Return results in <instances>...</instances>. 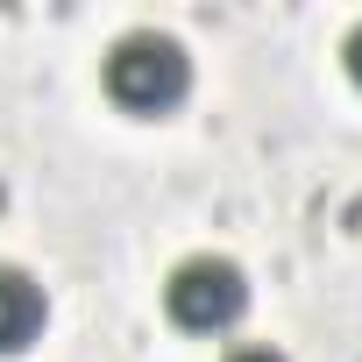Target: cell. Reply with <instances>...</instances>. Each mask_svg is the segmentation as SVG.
Masks as SVG:
<instances>
[{
  "mask_svg": "<svg viewBox=\"0 0 362 362\" xmlns=\"http://www.w3.org/2000/svg\"><path fill=\"white\" fill-rule=\"evenodd\" d=\"M100 78H107L114 107H128V114H170L177 100L192 93V50L177 43L170 29H149L142 22V29H121L107 43Z\"/></svg>",
  "mask_w": 362,
  "mask_h": 362,
  "instance_id": "1",
  "label": "cell"
},
{
  "mask_svg": "<svg viewBox=\"0 0 362 362\" xmlns=\"http://www.w3.org/2000/svg\"><path fill=\"white\" fill-rule=\"evenodd\" d=\"M221 362H291V355H284L277 341H235V348H228Z\"/></svg>",
  "mask_w": 362,
  "mask_h": 362,
  "instance_id": "4",
  "label": "cell"
},
{
  "mask_svg": "<svg viewBox=\"0 0 362 362\" xmlns=\"http://www.w3.org/2000/svg\"><path fill=\"white\" fill-rule=\"evenodd\" d=\"M341 64H348V78L362 86V22H355V29L341 36Z\"/></svg>",
  "mask_w": 362,
  "mask_h": 362,
  "instance_id": "5",
  "label": "cell"
},
{
  "mask_svg": "<svg viewBox=\"0 0 362 362\" xmlns=\"http://www.w3.org/2000/svg\"><path fill=\"white\" fill-rule=\"evenodd\" d=\"M163 313L185 334H235L242 313H249V270L235 256H221V249L177 256L170 277H163Z\"/></svg>",
  "mask_w": 362,
  "mask_h": 362,
  "instance_id": "2",
  "label": "cell"
},
{
  "mask_svg": "<svg viewBox=\"0 0 362 362\" xmlns=\"http://www.w3.org/2000/svg\"><path fill=\"white\" fill-rule=\"evenodd\" d=\"M43 327H50V291L22 263H0V355H22L29 341H43Z\"/></svg>",
  "mask_w": 362,
  "mask_h": 362,
  "instance_id": "3",
  "label": "cell"
}]
</instances>
